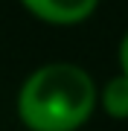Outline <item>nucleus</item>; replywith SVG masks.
<instances>
[{"instance_id": "1", "label": "nucleus", "mask_w": 128, "mask_h": 131, "mask_svg": "<svg viewBox=\"0 0 128 131\" xmlns=\"http://www.w3.org/2000/svg\"><path fill=\"white\" fill-rule=\"evenodd\" d=\"M18 108L32 131H73L93 111V82L73 64H47L29 76Z\"/></svg>"}, {"instance_id": "2", "label": "nucleus", "mask_w": 128, "mask_h": 131, "mask_svg": "<svg viewBox=\"0 0 128 131\" xmlns=\"http://www.w3.org/2000/svg\"><path fill=\"white\" fill-rule=\"evenodd\" d=\"M29 12L50 24H76L96 9V0H24Z\"/></svg>"}, {"instance_id": "3", "label": "nucleus", "mask_w": 128, "mask_h": 131, "mask_svg": "<svg viewBox=\"0 0 128 131\" xmlns=\"http://www.w3.org/2000/svg\"><path fill=\"white\" fill-rule=\"evenodd\" d=\"M105 108L111 117H128V76H119L105 88Z\"/></svg>"}, {"instance_id": "4", "label": "nucleus", "mask_w": 128, "mask_h": 131, "mask_svg": "<svg viewBox=\"0 0 128 131\" xmlns=\"http://www.w3.org/2000/svg\"><path fill=\"white\" fill-rule=\"evenodd\" d=\"M119 61H122L125 76H128V35H125V41H122V50H119Z\"/></svg>"}]
</instances>
